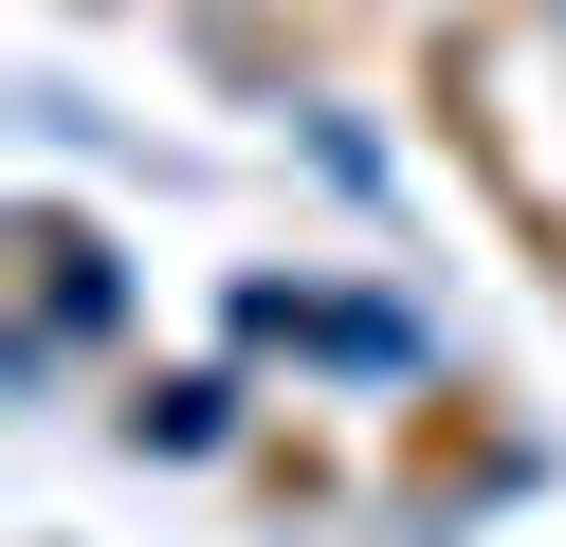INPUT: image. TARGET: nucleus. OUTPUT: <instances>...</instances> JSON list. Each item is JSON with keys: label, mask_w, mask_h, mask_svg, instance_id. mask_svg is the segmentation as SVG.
Returning a JSON list of instances; mask_svg holds the SVG:
<instances>
[{"label": "nucleus", "mask_w": 566, "mask_h": 547, "mask_svg": "<svg viewBox=\"0 0 566 547\" xmlns=\"http://www.w3.org/2000/svg\"><path fill=\"white\" fill-rule=\"evenodd\" d=\"M220 328H238V347H293V365H329V383H366V401L439 383V311H402V292H329V274H238V292H220Z\"/></svg>", "instance_id": "nucleus-1"}, {"label": "nucleus", "mask_w": 566, "mask_h": 547, "mask_svg": "<svg viewBox=\"0 0 566 547\" xmlns=\"http://www.w3.org/2000/svg\"><path fill=\"white\" fill-rule=\"evenodd\" d=\"M74 347H128V255L92 238V219H38V238H19V383H55V365Z\"/></svg>", "instance_id": "nucleus-2"}, {"label": "nucleus", "mask_w": 566, "mask_h": 547, "mask_svg": "<svg viewBox=\"0 0 566 547\" xmlns=\"http://www.w3.org/2000/svg\"><path fill=\"white\" fill-rule=\"evenodd\" d=\"M111 420H128V456H165V474L238 456V383H220V365H147V383H128Z\"/></svg>", "instance_id": "nucleus-3"}, {"label": "nucleus", "mask_w": 566, "mask_h": 547, "mask_svg": "<svg viewBox=\"0 0 566 547\" xmlns=\"http://www.w3.org/2000/svg\"><path fill=\"white\" fill-rule=\"evenodd\" d=\"M293 146H311V165H329V182H347V201H384V182H402V165H384V146H366V128H347V109H293Z\"/></svg>", "instance_id": "nucleus-4"}, {"label": "nucleus", "mask_w": 566, "mask_h": 547, "mask_svg": "<svg viewBox=\"0 0 566 547\" xmlns=\"http://www.w3.org/2000/svg\"><path fill=\"white\" fill-rule=\"evenodd\" d=\"M548 36H566V0H548Z\"/></svg>", "instance_id": "nucleus-5"}]
</instances>
